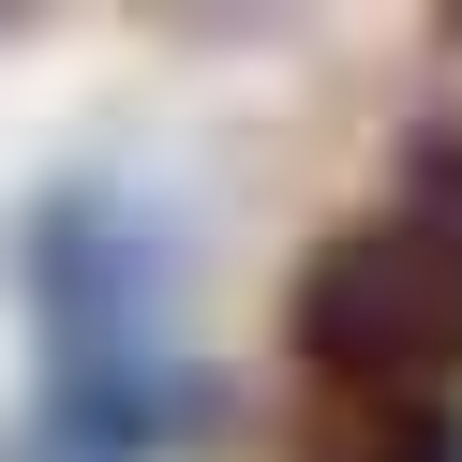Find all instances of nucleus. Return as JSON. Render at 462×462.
Wrapping results in <instances>:
<instances>
[{"instance_id": "nucleus-1", "label": "nucleus", "mask_w": 462, "mask_h": 462, "mask_svg": "<svg viewBox=\"0 0 462 462\" xmlns=\"http://www.w3.org/2000/svg\"><path fill=\"white\" fill-rule=\"evenodd\" d=\"M299 358L358 402L418 418L432 388H462V134H432L388 180V209H358L343 239H313L299 269Z\"/></svg>"}, {"instance_id": "nucleus-2", "label": "nucleus", "mask_w": 462, "mask_h": 462, "mask_svg": "<svg viewBox=\"0 0 462 462\" xmlns=\"http://www.w3.org/2000/svg\"><path fill=\"white\" fill-rule=\"evenodd\" d=\"M388 462H462V432H448V418H402V448H388Z\"/></svg>"}]
</instances>
